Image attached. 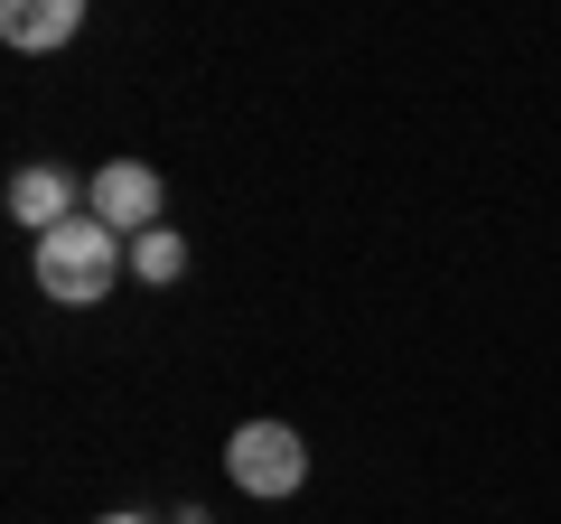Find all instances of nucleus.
<instances>
[{
	"mask_svg": "<svg viewBox=\"0 0 561 524\" xmlns=\"http://www.w3.org/2000/svg\"><path fill=\"white\" fill-rule=\"evenodd\" d=\"M113 282H122V235L103 216H66L57 235H38V291L57 309H94V300H113Z\"/></svg>",
	"mask_w": 561,
	"mask_h": 524,
	"instance_id": "1",
	"label": "nucleus"
},
{
	"mask_svg": "<svg viewBox=\"0 0 561 524\" xmlns=\"http://www.w3.org/2000/svg\"><path fill=\"white\" fill-rule=\"evenodd\" d=\"M225 478H234L243 497H290V487L309 478V441L290 422H243L234 441H225Z\"/></svg>",
	"mask_w": 561,
	"mask_h": 524,
	"instance_id": "2",
	"label": "nucleus"
},
{
	"mask_svg": "<svg viewBox=\"0 0 561 524\" xmlns=\"http://www.w3.org/2000/svg\"><path fill=\"white\" fill-rule=\"evenodd\" d=\"M160 169H140V160H103L94 179H84V206H94L103 225H113V235H150V225H160Z\"/></svg>",
	"mask_w": 561,
	"mask_h": 524,
	"instance_id": "3",
	"label": "nucleus"
},
{
	"mask_svg": "<svg viewBox=\"0 0 561 524\" xmlns=\"http://www.w3.org/2000/svg\"><path fill=\"white\" fill-rule=\"evenodd\" d=\"M76 29H84V0H0V38L20 57H57Z\"/></svg>",
	"mask_w": 561,
	"mask_h": 524,
	"instance_id": "4",
	"label": "nucleus"
},
{
	"mask_svg": "<svg viewBox=\"0 0 561 524\" xmlns=\"http://www.w3.org/2000/svg\"><path fill=\"white\" fill-rule=\"evenodd\" d=\"M76 197H84V187L66 179V169H20V179H10V216L38 225V235H57V225L76 216Z\"/></svg>",
	"mask_w": 561,
	"mask_h": 524,
	"instance_id": "5",
	"label": "nucleus"
},
{
	"mask_svg": "<svg viewBox=\"0 0 561 524\" xmlns=\"http://www.w3.org/2000/svg\"><path fill=\"white\" fill-rule=\"evenodd\" d=\"M131 272H140V282H179V272H187V243L169 235V225H150V235H131Z\"/></svg>",
	"mask_w": 561,
	"mask_h": 524,
	"instance_id": "6",
	"label": "nucleus"
},
{
	"mask_svg": "<svg viewBox=\"0 0 561 524\" xmlns=\"http://www.w3.org/2000/svg\"><path fill=\"white\" fill-rule=\"evenodd\" d=\"M94 524H150V515H94Z\"/></svg>",
	"mask_w": 561,
	"mask_h": 524,
	"instance_id": "7",
	"label": "nucleus"
}]
</instances>
